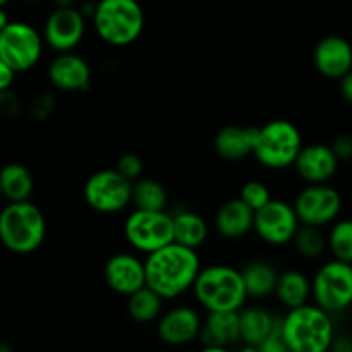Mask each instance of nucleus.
Listing matches in <instances>:
<instances>
[{
	"label": "nucleus",
	"instance_id": "1",
	"mask_svg": "<svg viewBox=\"0 0 352 352\" xmlns=\"http://www.w3.org/2000/svg\"><path fill=\"white\" fill-rule=\"evenodd\" d=\"M199 270L201 260L198 250L177 243H170L146 254L144 260L146 285L164 299H175L191 291Z\"/></svg>",
	"mask_w": 352,
	"mask_h": 352
},
{
	"label": "nucleus",
	"instance_id": "2",
	"mask_svg": "<svg viewBox=\"0 0 352 352\" xmlns=\"http://www.w3.org/2000/svg\"><path fill=\"white\" fill-rule=\"evenodd\" d=\"M280 336L291 352H325L332 347L336 330L330 313L306 302L280 318Z\"/></svg>",
	"mask_w": 352,
	"mask_h": 352
},
{
	"label": "nucleus",
	"instance_id": "3",
	"mask_svg": "<svg viewBox=\"0 0 352 352\" xmlns=\"http://www.w3.org/2000/svg\"><path fill=\"white\" fill-rule=\"evenodd\" d=\"M45 236L47 220L30 199L9 201L0 210V243L10 253H34L41 248Z\"/></svg>",
	"mask_w": 352,
	"mask_h": 352
},
{
	"label": "nucleus",
	"instance_id": "4",
	"mask_svg": "<svg viewBox=\"0 0 352 352\" xmlns=\"http://www.w3.org/2000/svg\"><path fill=\"white\" fill-rule=\"evenodd\" d=\"M191 291L206 313L239 311L248 301L241 270L229 265L201 268Z\"/></svg>",
	"mask_w": 352,
	"mask_h": 352
},
{
	"label": "nucleus",
	"instance_id": "5",
	"mask_svg": "<svg viewBox=\"0 0 352 352\" xmlns=\"http://www.w3.org/2000/svg\"><path fill=\"white\" fill-rule=\"evenodd\" d=\"M102 41L112 47H127L144 30V12L138 0H98L91 16Z\"/></svg>",
	"mask_w": 352,
	"mask_h": 352
},
{
	"label": "nucleus",
	"instance_id": "6",
	"mask_svg": "<svg viewBox=\"0 0 352 352\" xmlns=\"http://www.w3.org/2000/svg\"><path fill=\"white\" fill-rule=\"evenodd\" d=\"M302 148V136L298 127L285 119L272 120L258 127L253 157L263 167L280 170L292 167Z\"/></svg>",
	"mask_w": 352,
	"mask_h": 352
},
{
	"label": "nucleus",
	"instance_id": "7",
	"mask_svg": "<svg viewBox=\"0 0 352 352\" xmlns=\"http://www.w3.org/2000/svg\"><path fill=\"white\" fill-rule=\"evenodd\" d=\"M124 237L131 248L150 254L174 243L172 215L165 210H136L124 222Z\"/></svg>",
	"mask_w": 352,
	"mask_h": 352
},
{
	"label": "nucleus",
	"instance_id": "8",
	"mask_svg": "<svg viewBox=\"0 0 352 352\" xmlns=\"http://www.w3.org/2000/svg\"><path fill=\"white\" fill-rule=\"evenodd\" d=\"M311 298L330 315L351 308L352 265L336 258L322 265L311 280Z\"/></svg>",
	"mask_w": 352,
	"mask_h": 352
},
{
	"label": "nucleus",
	"instance_id": "9",
	"mask_svg": "<svg viewBox=\"0 0 352 352\" xmlns=\"http://www.w3.org/2000/svg\"><path fill=\"white\" fill-rule=\"evenodd\" d=\"M45 41L40 31L24 21H10L0 33V58L14 72H26L40 62Z\"/></svg>",
	"mask_w": 352,
	"mask_h": 352
},
{
	"label": "nucleus",
	"instance_id": "10",
	"mask_svg": "<svg viewBox=\"0 0 352 352\" xmlns=\"http://www.w3.org/2000/svg\"><path fill=\"white\" fill-rule=\"evenodd\" d=\"M133 182L116 168L96 170L88 177L82 188L86 205L98 213L122 212L131 205Z\"/></svg>",
	"mask_w": 352,
	"mask_h": 352
},
{
	"label": "nucleus",
	"instance_id": "11",
	"mask_svg": "<svg viewBox=\"0 0 352 352\" xmlns=\"http://www.w3.org/2000/svg\"><path fill=\"white\" fill-rule=\"evenodd\" d=\"M294 212L299 222L323 227L336 222L342 210V198L332 186L309 184L294 199Z\"/></svg>",
	"mask_w": 352,
	"mask_h": 352
},
{
	"label": "nucleus",
	"instance_id": "12",
	"mask_svg": "<svg viewBox=\"0 0 352 352\" xmlns=\"http://www.w3.org/2000/svg\"><path fill=\"white\" fill-rule=\"evenodd\" d=\"M301 226L294 206L282 199H274L254 212L253 230L263 243L270 246H285L292 241Z\"/></svg>",
	"mask_w": 352,
	"mask_h": 352
},
{
	"label": "nucleus",
	"instance_id": "13",
	"mask_svg": "<svg viewBox=\"0 0 352 352\" xmlns=\"http://www.w3.org/2000/svg\"><path fill=\"white\" fill-rule=\"evenodd\" d=\"M86 33V17L76 6L55 7L45 19L41 36L47 47L60 54L72 52Z\"/></svg>",
	"mask_w": 352,
	"mask_h": 352
},
{
	"label": "nucleus",
	"instance_id": "14",
	"mask_svg": "<svg viewBox=\"0 0 352 352\" xmlns=\"http://www.w3.org/2000/svg\"><path fill=\"white\" fill-rule=\"evenodd\" d=\"M201 325V316L195 308L175 306L158 316L157 333L158 339L167 346L182 347L198 339Z\"/></svg>",
	"mask_w": 352,
	"mask_h": 352
},
{
	"label": "nucleus",
	"instance_id": "15",
	"mask_svg": "<svg viewBox=\"0 0 352 352\" xmlns=\"http://www.w3.org/2000/svg\"><path fill=\"white\" fill-rule=\"evenodd\" d=\"M103 277L113 292L127 298L146 285L144 261L133 253H116L107 260Z\"/></svg>",
	"mask_w": 352,
	"mask_h": 352
},
{
	"label": "nucleus",
	"instance_id": "16",
	"mask_svg": "<svg viewBox=\"0 0 352 352\" xmlns=\"http://www.w3.org/2000/svg\"><path fill=\"white\" fill-rule=\"evenodd\" d=\"M339 164L330 144L311 143L302 144L292 167L308 184H325L336 175Z\"/></svg>",
	"mask_w": 352,
	"mask_h": 352
},
{
	"label": "nucleus",
	"instance_id": "17",
	"mask_svg": "<svg viewBox=\"0 0 352 352\" xmlns=\"http://www.w3.org/2000/svg\"><path fill=\"white\" fill-rule=\"evenodd\" d=\"M48 81L60 91H85L91 82V67L81 55L60 52L48 64Z\"/></svg>",
	"mask_w": 352,
	"mask_h": 352
},
{
	"label": "nucleus",
	"instance_id": "18",
	"mask_svg": "<svg viewBox=\"0 0 352 352\" xmlns=\"http://www.w3.org/2000/svg\"><path fill=\"white\" fill-rule=\"evenodd\" d=\"M316 71L329 79H340L352 71V45L344 36L329 34L313 50Z\"/></svg>",
	"mask_w": 352,
	"mask_h": 352
},
{
	"label": "nucleus",
	"instance_id": "19",
	"mask_svg": "<svg viewBox=\"0 0 352 352\" xmlns=\"http://www.w3.org/2000/svg\"><path fill=\"white\" fill-rule=\"evenodd\" d=\"M198 339L206 351H226L239 342L237 311H208Z\"/></svg>",
	"mask_w": 352,
	"mask_h": 352
},
{
	"label": "nucleus",
	"instance_id": "20",
	"mask_svg": "<svg viewBox=\"0 0 352 352\" xmlns=\"http://www.w3.org/2000/svg\"><path fill=\"white\" fill-rule=\"evenodd\" d=\"M239 316V342L250 351H258V347L280 329V318H275L268 309L261 306H248L237 311Z\"/></svg>",
	"mask_w": 352,
	"mask_h": 352
},
{
	"label": "nucleus",
	"instance_id": "21",
	"mask_svg": "<svg viewBox=\"0 0 352 352\" xmlns=\"http://www.w3.org/2000/svg\"><path fill=\"white\" fill-rule=\"evenodd\" d=\"M254 210L241 198L223 203L215 215V229L226 239H241L253 230Z\"/></svg>",
	"mask_w": 352,
	"mask_h": 352
},
{
	"label": "nucleus",
	"instance_id": "22",
	"mask_svg": "<svg viewBox=\"0 0 352 352\" xmlns=\"http://www.w3.org/2000/svg\"><path fill=\"white\" fill-rule=\"evenodd\" d=\"M258 127L226 126L215 134L213 148L217 155L227 162H239L253 155Z\"/></svg>",
	"mask_w": 352,
	"mask_h": 352
},
{
	"label": "nucleus",
	"instance_id": "23",
	"mask_svg": "<svg viewBox=\"0 0 352 352\" xmlns=\"http://www.w3.org/2000/svg\"><path fill=\"white\" fill-rule=\"evenodd\" d=\"M274 294L285 308H298L311 298V280L299 270H285L278 274Z\"/></svg>",
	"mask_w": 352,
	"mask_h": 352
},
{
	"label": "nucleus",
	"instance_id": "24",
	"mask_svg": "<svg viewBox=\"0 0 352 352\" xmlns=\"http://www.w3.org/2000/svg\"><path fill=\"white\" fill-rule=\"evenodd\" d=\"M174 223V243L182 244L191 250H198L208 237V223L199 213L182 210L172 215Z\"/></svg>",
	"mask_w": 352,
	"mask_h": 352
},
{
	"label": "nucleus",
	"instance_id": "25",
	"mask_svg": "<svg viewBox=\"0 0 352 352\" xmlns=\"http://www.w3.org/2000/svg\"><path fill=\"white\" fill-rule=\"evenodd\" d=\"M243 275L244 287H246L248 298L251 299H265L274 294L275 284H277L278 272L274 265L267 261H250L246 267L241 270Z\"/></svg>",
	"mask_w": 352,
	"mask_h": 352
},
{
	"label": "nucleus",
	"instance_id": "26",
	"mask_svg": "<svg viewBox=\"0 0 352 352\" xmlns=\"http://www.w3.org/2000/svg\"><path fill=\"white\" fill-rule=\"evenodd\" d=\"M34 189V179L23 164H7L0 168V192L9 201L30 199Z\"/></svg>",
	"mask_w": 352,
	"mask_h": 352
},
{
	"label": "nucleus",
	"instance_id": "27",
	"mask_svg": "<svg viewBox=\"0 0 352 352\" xmlns=\"http://www.w3.org/2000/svg\"><path fill=\"white\" fill-rule=\"evenodd\" d=\"M164 301L165 299L153 289L143 285L136 292L127 296V315L138 323L155 322L164 311Z\"/></svg>",
	"mask_w": 352,
	"mask_h": 352
},
{
	"label": "nucleus",
	"instance_id": "28",
	"mask_svg": "<svg viewBox=\"0 0 352 352\" xmlns=\"http://www.w3.org/2000/svg\"><path fill=\"white\" fill-rule=\"evenodd\" d=\"M167 203V189L157 179L140 177L133 182L131 205L136 210H165Z\"/></svg>",
	"mask_w": 352,
	"mask_h": 352
},
{
	"label": "nucleus",
	"instance_id": "29",
	"mask_svg": "<svg viewBox=\"0 0 352 352\" xmlns=\"http://www.w3.org/2000/svg\"><path fill=\"white\" fill-rule=\"evenodd\" d=\"M291 243L294 244L296 251L301 256L309 258V260L322 256L327 250V237L323 236L320 227L306 226V223H301L298 227Z\"/></svg>",
	"mask_w": 352,
	"mask_h": 352
},
{
	"label": "nucleus",
	"instance_id": "30",
	"mask_svg": "<svg viewBox=\"0 0 352 352\" xmlns=\"http://www.w3.org/2000/svg\"><path fill=\"white\" fill-rule=\"evenodd\" d=\"M327 248L336 260L352 265V220H339L333 223L327 237Z\"/></svg>",
	"mask_w": 352,
	"mask_h": 352
},
{
	"label": "nucleus",
	"instance_id": "31",
	"mask_svg": "<svg viewBox=\"0 0 352 352\" xmlns=\"http://www.w3.org/2000/svg\"><path fill=\"white\" fill-rule=\"evenodd\" d=\"M239 198L243 199L251 210L256 212V210H260L261 206H265L270 201L272 195L270 189L267 188V184H263V182L260 181H250L241 188Z\"/></svg>",
	"mask_w": 352,
	"mask_h": 352
},
{
	"label": "nucleus",
	"instance_id": "32",
	"mask_svg": "<svg viewBox=\"0 0 352 352\" xmlns=\"http://www.w3.org/2000/svg\"><path fill=\"white\" fill-rule=\"evenodd\" d=\"M116 170H119L120 174H122L126 179H129L131 182H134L136 179L143 177L144 164L143 160H141L140 155L124 153L122 157H119V160H117Z\"/></svg>",
	"mask_w": 352,
	"mask_h": 352
},
{
	"label": "nucleus",
	"instance_id": "33",
	"mask_svg": "<svg viewBox=\"0 0 352 352\" xmlns=\"http://www.w3.org/2000/svg\"><path fill=\"white\" fill-rule=\"evenodd\" d=\"M52 110H54V98L48 93H43V95L38 96L33 102V105H31V113H33V117L36 120L47 119Z\"/></svg>",
	"mask_w": 352,
	"mask_h": 352
},
{
	"label": "nucleus",
	"instance_id": "34",
	"mask_svg": "<svg viewBox=\"0 0 352 352\" xmlns=\"http://www.w3.org/2000/svg\"><path fill=\"white\" fill-rule=\"evenodd\" d=\"M332 151L336 153V157L339 158V162L342 160H351L352 158V136L349 134H342V136H337L336 140L330 144Z\"/></svg>",
	"mask_w": 352,
	"mask_h": 352
},
{
	"label": "nucleus",
	"instance_id": "35",
	"mask_svg": "<svg viewBox=\"0 0 352 352\" xmlns=\"http://www.w3.org/2000/svg\"><path fill=\"white\" fill-rule=\"evenodd\" d=\"M0 110L3 113H10V116L19 110V100L14 93H10V88L0 91Z\"/></svg>",
	"mask_w": 352,
	"mask_h": 352
},
{
	"label": "nucleus",
	"instance_id": "36",
	"mask_svg": "<svg viewBox=\"0 0 352 352\" xmlns=\"http://www.w3.org/2000/svg\"><path fill=\"white\" fill-rule=\"evenodd\" d=\"M14 78H16V72H14L12 69H10L9 65L0 58V91L9 89L10 86H12Z\"/></svg>",
	"mask_w": 352,
	"mask_h": 352
},
{
	"label": "nucleus",
	"instance_id": "37",
	"mask_svg": "<svg viewBox=\"0 0 352 352\" xmlns=\"http://www.w3.org/2000/svg\"><path fill=\"white\" fill-rule=\"evenodd\" d=\"M339 81H340V93H342L344 100L352 105V71L347 72L346 76H342Z\"/></svg>",
	"mask_w": 352,
	"mask_h": 352
},
{
	"label": "nucleus",
	"instance_id": "38",
	"mask_svg": "<svg viewBox=\"0 0 352 352\" xmlns=\"http://www.w3.org/2000/svg\"><path fill=\"white\" fill-rule=\"evenodd\" d=\"M10 23V19H9V14L6 12V10H3V7H0V33H2L3 30H6V26L7 24Z\"/></svg>",
	"mask_w": 352,
	"mask_h": 352
},
{
	"label": "nucleus",
	"instance_id": "39",
	"mask_svg": "<svg viewBox=\"0 0 352 352\" xmlns=\"http://www.w3.org/2000/svg\"><path fill=\"white\" fill-rule=\"evenodd\" d=\"M55 7H72L76 3V0H54Z\"/></svg>",
	"mask_w": 352,
	"mask_h": 352
},
{
	"label": "nucleus",
	"instance_id": "40",
	"mask_svg": "<svg viewBox=\"0 0 352 352\" xmlns=\"http://www.w3.org/2000/svg\"><path fill=\"white\" fill-rule=\"evenodd\" d=\"M9 2H10V0H0V7H6Z\"/></svg>",
	"mask_w": 352,
	"mask_h": 352
},
{
	"label": "nucleus",
	"instance_id": "41",
	"mask_svg": "<svg viewBox=\"0 0 352 352\" xmlns=\"http://www.w3.org/2000/svg\"><path fill=\"white\" fill-rule=\"evenodd\" d=\"M2 199H3V196H2V192H0V203H2Z\"/></svg>",
	"mask_w": 352,
	"mask_h": 352
},
{
	"label": "nucleus",
	"instance_id": "42",
	"mask_svg": "<svg viewBox=\"0 0 352 352\" xmlns=\"http://www.w3.org/2000/svg\"><path fill=\"white\" fill-rule=\"evenodd\" d=\"M30 2H40V0H30Z\"/></svg>",
	"mask_w": 352,
	"mask_h": 352
},
{
	"label": "nucleus",
	"instance_id": "43",
	"mask_svg": "<svg viewBox=\"0 0 352 352\" xmlns=\"http://www.w3.org/2000/svg\"><path fill=\"white\" fill-rule=\"evenodd\" d=\"M93 2H98V0H93Z\"/></svg>",
	"mask_w": 352,
	"mask_h": 352
}]
</instances>
